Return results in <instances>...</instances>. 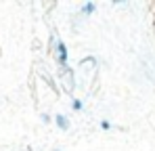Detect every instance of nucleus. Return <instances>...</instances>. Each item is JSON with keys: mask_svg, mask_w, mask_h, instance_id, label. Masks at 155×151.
Masks as SVG:
<instances>
[{"mask_svg": "<svg viewBox=\"0 0 155 151\" xmlns=\"http://www.w3.org/2000/svg\"><path fill=\"white\" fill-rule=\"evenodd\" d=\"M54 52H57L59 63H61V65H65V63H67V59H69V50H67V46H65V42H63V40H54Z\"/></svg>", "mask_w": 155, "mask_h": 151, "instance_id": "nucleus-1", "label": "nucleus"}, {"mask_svg": "<svg viewBox=\"0 0 155 151\" xmlns=\"http://www.w3.org/2000/svg\"><path fill=\"white\" fill-rule=\"evenodd\" d=\"M54 124H57V128H61V130H69V118L63 116V113H59L54 118Z\"/></svg>", "mask_w": 155, "mask_h": 151, "instance_id": "nucleus-2", "label": "nucleus"}, {"mask_svg": "<svg viewBox=\"0 0 155 151\" xmlns=\"http://www.w3.org/2000/svg\"><path fill=\"white\" fill-rule=\"evenodd\" d=\"M94 11H97V4H94V2H86V4L82 6V13H84V15H92Z\"/></svg>", "mask_w": 155, "mask_h": 151, "instance_id": "nucleus-3", "label": "nucleus"}, {"mask_svg": "<svg viewBox=\"0 0 155 151\" xmlns=\"http://www.w3.org/2000/svg\"><path fill=\"white\" fill-rule=\"evenodd\" d=\"M82 107H84V103H82L80 99L74 101V109H76V111H82Z\"/></svg>", "mask_w": 155, "mask_h": 151, "instance_id": "nucleus-4", "label": "nucleus"}, {"mask_svg": "<svg viewBox=\"0 0 155 151\" xmlns=\"http://www.w3.org/2000/svg\"><path fill=\"white\" fill-rule=\"evenodd\" d=\"M40 118H42V122H44V124H48V122H51V116H48V113H42Z\"/></svg>", "mask_w": 155, "mask_h": 151, "instance_id": "nucleus-5", "label": "nucleus"}, {"mask_svg": "<svg viewBox=\"0 0 155 151\" xmlns=\"http://www.w3.org/2000/svg\"><path fill=\"white\" fill-rule=\"evenodd\" d=\"M101 128H103V130H109V128H111V124H109L107 120H103V122H101Z\"/></svg>", "mask_w": 155, "mask_h": 151, "instance_id": "nucleus-6", "label": "nucleus"}, {"mask_svg": "<svg viewBox=\"0 0 155 151\" xmlns=\"http://www.w3.org/2000/svg\"><path fill=\"white\" fill-rule=\"evenodd\" d=\"M54 151H63V149H54Z\"/></svg>", "mask_w": 155, "mask_h": 151, "instance_id": "nucleus-7", "label": "nucleus"}]
</instances>
